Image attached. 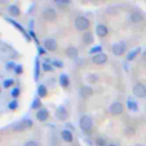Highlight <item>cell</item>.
<instances>
[{
    "label": "cell",
    "mask_w": 146,
    "mask_h": 146,
    "mask_svg": "<svg viewBox=\"0 0 146 146\" xmlns=\"http://www.w3.org/2000/svg\"><path fill=\"white\" fill-rule=\"evenodd\" d=\"M74 25L79 31H84V30H87L89 27V21L83 16H79V17L75 18Z\"/></svg>",
    "instance_id": "obj_1"
},
{
    "label": "cell",
    "mask_w": 146,
    "mask_h": 146,
    "mask_svg": "<svg viewBox=\"0 0 146 146\" xmlns=\"http://www.w3.org/2000/svg\"><path fill=\"white\" fill-rule=\"evenodd\" d=\"M92 127V119L88 115H83L80 119V128L83 131H89Z\"/></svg>",
    "instance_id": "obj_2"
},
{
    "label": "cell",
    "mask_w": 146,
    "mask_h": 146,
    "mask_svg": "<svg viewBox=\"0 0 146 146\" xmlns=\"http://www.w3.org/2000/svg\"><path fill=\"white\" fill-rule=\"evenodd\" d=\"M132 92L138 98H144L146 96V87L143 83H136L132 88Z\"/></svg>",
    "instance_id": "obj_3"
},
{
    "label": "cell",
    "mask_w": 146,
    "mask_h": 146,
    "mask_svg": "<svg viewBox=\"0 0 146 146\" xmlns=\"http://www.w3.org/2000/svg\"><path fill=\"white\" fill-rule=\"evenodd\" d=\"M108 111H110V113H111L112 115H120V114L123 112V105H122L120 102H114V103L110 106Z\"/></svg>",
    "instance_id": "obj_4"
},
{
    "label": "cell",
    "mask_w": 146,
    "mask_h": 146,
    "mask_svg": "<svg viewBox=\"0 0 146 146\" xmlns=\"http://www.w3.org/2000/svg\"><path fill=\"white\" fill-rule=\"evenodd\" d=\"M42 16L47 21H54L56 18V10L54 8H46L42 13Z\"/></svg>",
    "instance_id": "obj_5"
},
{
    "label": "cell",
    "mask_w": 146,
    "mask_h": 146,
    "mask_svg": "<svg viewBox=\"0 0 146 146\" xmlns=\"http://www.w3.org/2000/svg\"><path fill=\"white\" fill-rule=\"evenodd\" d=\"M112 50H113V54L115 56H121L125 51V46H124L123 42H119V43H115L113 46V49Z\"/></svg>",
    "instance_id": "obj_6"
},
{
    "label": "cell",
    "mask_w": 146,
    "mask_h": 146,
    "mask_svg": "<svg viewBox=\"0 0 146 146\" xmlns=\"http://www.w3.org/2000/svg\"><path fill=\"white\" fill-rule=\"evenodd\" d=\"M56 116H57V119H59V120H62V121H65V120L68 119V113H67V111L65 110V107L59 106V107L56 110Z\"/></svg>",
    "instance_id": "obj_7"
},
{
    "label": "cell",
    "mask_w": 146,
    "mask_h": 146,
    "mask_svg": "<svg viewBox=\"0 0 146 146\" xmlns=\"http://www.w3.org/2000/svg\"><path fill=\"white\" fill-rule=\"evenodd\" d=\"M44 48L47 50H49V51L56 50L57 49V42H56V40L52 39V38H49V39L44 40Z\"/></svg>",
    "instance_id": "obj_8"
},
{
    "label": "cell",
    "mask_w": 146,
    "mask_h": 146,
    "mask_svg": "<svg viewBox=\"0 0 146 146\" xmlns=\"http://www.w3.org/2000/svg\"><path fill=\"white\" fill-rule=\"evenodd\" d=\"M106 60H107V56H106V54H104V52L96 54V55L92 57V62H94L95 64H97V65L104 64Z\"/></svg>",
    "instance_id": "obj_9"
},
{
    "label": "cell",
    "mask_w": 146,
    "mask_h": 146,
    "mask_svg": "<svg viewBox=\"0 0 146 146\" xmlns=\"http://www.w3.org/2000/svg\"><path fill=\"white\" fill-rule=\"evenodd\" d=\"M65 54H66V56L68 58H72V59L73 58H76L78 57V49L75 47H73V46L67 47L66 50H65Z\"/></svg>",
    "instance_id": "obj_10"
},
{
    "label": "cell",
    "mask_w": 146,
    "mask_h": 146,
    "mask_svg": "<svg viewBox=\"0 0 146 146\" xmlns=\"http://www.w3.org/2000/svg\"><path fill=\"white\" fill-rule=\"evenodd\" d=\"M96 33H97L98 36L103 38V36H106V35H107L108 30H107V27H106L105 25L99 24V25H97V27H96Z\"/></svg>",
    "instance_id": "obj_11"
},
{
    "label": "cell",
    "mask_w": 146,
    "mask_h": 146,
    "mask_svg": "<svg viewBox=\"0 0 146 146\" xmlns=\"http://www.w3.org/2000/svg\"><path fill=\"white\" fill-rule=\"evenodd\" d=\"M80 95L83 97V98H88L92 95V89L88 86H84V87H81L80 89Z\"/></svg>",
    "instance_id": "obj_12"
},
{
    "label": "cell",
    "mask_w": 146,
    "mask_h": 146,
    "mask_svg": "<svg viewBox=\"0 0 146 146\" xmlns=\"http://www.w3.org/2000/svg\"><path fill=\"white\" fill-rule=\"evenodd\" d=\"M48 115H49V113H48V111L44 110V108L39 110L38 113H36V117H38L39 121H46V120L48 119Z\"/></svg>",
    "instance_id": "obj_13"
},
{
    "label": "cell",
    "mask_w": 146,
    "mask_h": 146,
    "mask_svg": "<svg viewBox=\"0 0 146 146\" xmlns=\"http://www.w3.org/2000/svg\"><path fill=\"white\" fill-rule=\"evenodd\" d=\"M32 125V122L31 121H29V120H24V121H22V122H19L17 125H16V130H23V129H26V128H29V127H31Z\"/></svg>",
    "instance_id": "obj_14"
},
{
    "label": "cell",
    "mask_w": 146,
    "mask_h": 146,
    "mask_svg": "<svg viewBox=\"0 0 146 146\" xmlns=\"http://www.w3.org/2000/svg\"><path fill=\"white\" fill-rule=\"evenodd\" d=\"M130 19H131L133 23H139V22L143 21V16H141L140 13H138V11H133V13L130 15Z\"/></svg>",
    "instance_id": "obj_15"
},
{
    "label": "cell",
    "mask_w": 146,
    "mask_h": 146,
    "mask_svg": "<svg viewBox=\"0 0 146 146\" xmlns=\"http://www.w3.org/2000/svg\"><path fill=\"white\" fill-rule=\"evenodd\" d=\"M62 138L64 141H67V143H71L73 140V137H72V133L68 131V130H63L62 131Z\"/></svg>",
    "instance_id": "obj_16"
},
{
    "label": "cell",
    "mask_w": 146,
    "mask_h": 146,
    "mask_svg": "<svg viewBox=\"0 0 146 146\" xmlns=\"http://www.w3.org/2000/svg\"><path fill=\"white\" fill-rule=\"evenodd\" d=\"M82 40L86 44H90L94 42V38H92V34L90 32H86L83 35H82Z\"/></svg>",
    "instance_id": "obj_17"
},
{
    "label": "cell",
    "mask_w": 146,
    "mask_h": 146,
    "mask_svg": "<svg viewBox=\"0 0 146 146\" xmlns=\"http://www.w3.org/2000/svg\"><path fill=\"white\" fill-rule=\"evenodd\" d=\"M8 11H9V14L11 15V16H18L19 15V9H18V7L17 6H15V5H11V6H9L8 7Z\"/></svg>",
    "instance_id": "obj_18"
},
{
    "label": "cell",
    "mask_w": 146,
    "mask_h": 146,
    "mask_svg": "<svg viewBox=\"0 0 146 146\" xmlns=\"http://www.w3.org/2000/svg\"><path fill=\"white\" fill-rule=\"evenodd\" d=\"M68 82H70V80H68V76H67L66 74H62V75L59 76V83H60L62 87L66 88V87L68 86Z\"/></svg>",
    "instance_id": "obj_19"
},
{
    "label": "cell",
    "mask_w": 146,
    "mask_h": 146,
    "mask_svg": "<svg viewBox=\"0 0 146 146\" xmlns=\"http://www.w3.org/2000/svg\"><path fill=\"white\" fill-rule=\"evenodd\" d=\"M38 95L40 97H46L47 96V88L44 86H39V88H38Z\"/></svg>",
    "instance_id": "obj_20"
},
{
    "label": "cell",
    "mask_w": 146,
    "mask_h": 146,
    "mask_svg": "<svg viewBox=\"0 0 146 146\" xmlns=\"http://www.w3.org/2000/svg\"><path fill=\"white\" fill-rule=\"evenodd\" d=\"M139 50H140V49H139V48H137V49H133L132 51H130V52L127 55V59H128V60H131V59H133V58L136 57V55L139 52Z\"/></svg>",
    "instance_id": "obj_21"
},
{
    "label": "cell",
    "mask_w": 146,
    "mask_h": 146,
    "mask_svg": "<svg viewBox=\"0 0 146 146\" xmlns=\"http://www.w3.org/2000/svg\"><path fill=\"white\" fill-rule=\"evenodd\" d=\"M128 107H129V110H131V111H136V110H137V103H135L133 100L129 99V100H128Z\"/></svg>",
    "instance_id": "obj_22"
},
{
    "label": "cell",
    "mask_w": 146,
    "mask_h": 146,
    "mask_svg": "<svg viewBox=\"0 0 146 146\" xmlns=\"http://www.w3.org/2000/svg\"><path fill=\"white\" fill-rule=\"evenodd\" d=\"M95 52L100 54V52H102V47H100V46H97V47L90 49V54H95Z\"/></svg>",
    "instance_id": "obj_23"
},
{
    "label": "cell",
    "mask_w": 146,
    "mask_h": 146,
    "mask_svg": "<svg viewBox=\"0 0 146 146\" xmlns=\"http://www.w3.org/2000/svg\"><path fill=\"white\" fill-rule=\"evenodd\" d=\"M13 83H14V81H13L11 79H7V80L3 82V87H5V88H8V87L11 86Z\"/></svg>",
    "instance_id": "obj_24"
},
{
    "label": "cell",
    "mask_w": 146,
    "mask_h": 146,
    "mask_svg": "<svg viewBox=\"0 0 146 146\" xmlns=\"http://www.w3.org/2000/svg\"><path fill=\"white\" fill-rule=\"evenodd\" d=\"M24 146H39V145H38V143H35V141H33V140H30V141L25 143Z\"/></svg>",
    "instance_id": "obj_25"
},
{
    "label": "cell",
    "mask_w": 146,
    "mask_h": 146,
    "mask_svg": "<svg viewBox=\"0 0 146 146\" xmlns=\"http://www.w3.org/2000/svg\"><path fill=\"white\" fill-rule=\"evenodd\" d=\"M18 95H19V89H18V88H15V89L11 91V96H13V97H17Z\"/></svg>",
    "instance_id": "obj_26"
},
{
    "label": "cell",
    "mask_w": 146,
    "mask_h": 146,
    "mask_svg": "<svg viewBox=\"0 0 146 146\" xmlns=\"http://www.w3.org/2000/svg\"><path fill=\"white\" fill-rule=\"evenodd\" d=\"M40 105H41L40 100H39V99H35V100L33 102V104H32V107H33V108H35V107H40Z\"/></svg>",
    "instance_id": "obj_27"
},
{
    "label": "cell",
    "mask_w": 146,
    "mask_h": 146,
    "mask_svg": "<svg viewBox=\"0 0 146 146\" xmlns=\"http://www.w3.org/2000/svg\"><path fill=\"white\" fill-rule=\"evenodd\" d=\"M96 143H97V146H104V145H105V141H104V139H100V138H98Z\"/></svg>",
    "instance_id": "obj_28"
},
{
    "label": "cell",
    "mask_w": 146,
    "mask_h": 146,
    "mask_svg": "<svg viewBox=\"0 0 146 146\" xmlns=\"http://www.w3.org/2000/svg\"><path fill=\"white\" fill-rule=\"evenodd\" d=\"M16 106H17V103H16V102H15V100H14V102H13V103H10V104H9V107H10V108H11V110H14V108H15V107H16Z\"/></svg>",
    "instance_id": "obj_29"
},
{
    "label": "cell",
    "mask_w": 146,
    "mask_h": 146,
    "mask_svg": "<svg viewBox=\"0 0 146 146\" xmlns=\"http://www.w3.org/2000/svg\"><path fill=\"white\" fill-rule=\"evenodd\" d=\"M43 68H44V70H47V71H50V70H51V67H50L48 64H46V63L43 64Z\"/></svg>",
    "instance_id": "obj_30"
},
{
    "label": "cell",
    "mask_w": 146,
    "mask_h": 146,
    "mask_svg": "<svg viewBox=\"0 0 146 146\" xmlns=\"http://www.w3.org/2000/svg\"><path fill=\"white\" fill-rule=\"evenodd\" d=\"M14 66H15V65H14V63H13V62H10V63H8V64H7V68H13Z\"/></svg>",
    "instance_id": "obj_31"
},
{
    "label": "cell",
    "mask_w": 146,
    "mask_h": 146,
    "mask_svg": "<svg viewBox=\"0 0 146 146\" xmlns=\"http://www.w3.org/2000/svg\"><path fill=\"white\" fill-rule=\"evenodd\" d=\"M16 71H17V72H22V67H21V66L16 67Z\"/></svg>",
    "instance_id": "obj_32"
},
{
    "label": "cell",
    "mask_w": 146,
    "mask_h": 146,
    "mask_svg": "<svg viewBox=\"0 0 146 146\" xmlns=\"http://www.w3.org/2000/svg\"><path fill=\"white\" fill-rule=\"evenodd\" d=\"M143 58H144V60H145V62H146V51H145V52H144V55H143Z\"/></svg>",
    "instance_id": "obj_33"
},
{
    "label": "cell",
    "mask_w": 146,
    "mask_h": 146,
    "mask_svg": "<svg viewBox=\"0 0 146 146\" xmlns=\"http://www.w3.org/2000/svg\"><path fill=\"white\" fill-rule=\"evenodd\" d=\"M108 146H115V145H108Z\"/></svg>",
    "instance_id": "obj_34"
}]
</instances>
